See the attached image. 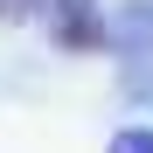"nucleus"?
I'll list each match as a JSON object with an SVG mask.
<instances>
[{"mask_svg": "<svg viewBox=\"0 0 153 153\" xmlns=\"http://www.w3.org/2000/svg\"><path fill=\"white\" fill-rule=\"evenodd\" d=\"M111 49L125 63V97H153V0H125L111 14Z\"/></svg>", "mask_w": 153, "mask_h": 153, "instance_id": "1", "label": "nucleus"}, {"mask_svg": "<svg viewBox=\"0 0 153 153\" xmlns=\"http://www.w3.org/2000/svg\"><path fill=\"white\" fill-rule=\"evenodd\" d=\"M49 28L63 49H111V21L97 14V0H49Z\"/></svg>", "mask_w": 153, "mask_h": 153, "instance_id": "2", "label": "nucleus"}, {"mask_svg": "<svg viewBox=\"0 0 153 153\" xmlns=\"http://www.w3.org/2000/svg\"><path fill=\"white\" fill-rule=\"evenodd\" d=\"M105 153H153V125H125V132H111Z\"/></svg>", "mask_w": 153, "mask_h": 153, "instance_id": "3", "label": "nucleus"}, {"mask_svg": "<svg viewBox=\"0 0 153 153\" xmlns=\"http://www.w3.org/2000/svg\"><path fill=\"white\" fill-rule=\"evenodd\" d=\"M49 0H0V21H28V14H42Z\"/></svg>", "mask_w": 153, "mask_h": 153, "instance_id": "4", "label": "nucleus"}]
</instances>
